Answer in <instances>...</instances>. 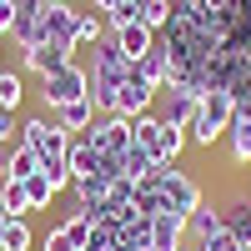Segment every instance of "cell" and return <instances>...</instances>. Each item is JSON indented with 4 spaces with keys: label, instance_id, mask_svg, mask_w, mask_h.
Returning a JSON list of instances; mask_svg holds the SVG:
<instances>
[{
    "label": "cell",
    "instance_id": "obj_28",
    "mask_svg": "<svg viewBox=\"0 0 251 251\" xmlns=\"http://www.w3.org/2000/svg\"><path fill=\"white\" fill-rule=\"evenodd\" d=\"M60 231L71 236V246H75V251H80V246H91V216H86V211H71V221L60 226Z\"/></svg>",
    "mask_w": 251,
    "mask_h": 251
},
{
    "label": "cell",
    "instance_id": "obj_24",
    "mask_svg": "<svg viewBox=\"0 0 251 251\" xmlns=\"http://www.w3.org/2000/svg\"><path fill=\"white\" fill-rule=\"evenodd\" d=\"M96 40H106V25H100V15H91V10H80V20H75V40H71V50H86V46H96Z\"/></svg>",
    "mask_w": 251,
    "mask_h": 251
},
{
    "label": "cell",
    "instance_id": "obj_35",
    "mask_svg": "<svg viewBox=\"0 0 251 251\" xmlns=\"http://www.w3.org/2000/svg\"><path fill=\"white\" fill-rule=\"evenodd\" d=\"M0 231H5V211H0ZM0 251H5V246H0Z\"/></svg>",
    "mask_w": 251,
    "mask_h": 251
},
{
    "label": "cell",
    "instance_id": "obj_9",
    "mask_svg": "<svg viewBox=\"0 0 251 251\" xmlns=\"http://www.w3.org/2000/svg\"><path fill=\"white\" fill-rule=\"evenodd\" d=\"M136 71H141L146 80H151L156 91H166V86H171V50L161 46V35H156V46H151V50H146V55L136 60Z\"/></svg>",
    "mask_w": 251,
    "mask_h": 251
},
{
    "label": "cell",
    "instance_id": "obj_25",
    "mask_svg": "<svg viewBox=\"0 0 251 251\" xmlns=\"http://www.w3.org/2000/svg\"><path fill=\"white\" fill-rule=\"evenodd\" d=\"M25 201H30V211H46V206L55 201V186H50L46 171H35V176L25 181Z\"/></svg>",
    "mask_w": 251,
    "mask_h": 251
},
{
    "label": "cell",
    "instance_id": "obj_7",
    "mask_svg": "<svg viewBox=\"0 0 251 251\" xmlns=\"http://www.w3.org/2000/svg\"><path fill=\"white\" fill-rule=\"evenodd\" d=\"M75 60V50L71 46H55V40H46V46H30V50H20V66H25L30 75H40L46 80L50 71H60V66H71Z\"/></svg>",
    "mask_w": 251,
    "mask_h": 251
},
{
    "label": "cell",
    "instance_id": "obj_34",
    "mask_svg": "<svg viewBox=\"0 0 251 251\" xmlns=\"http://www.w3.org/2000/svg\"><path fill=\"white\" fill-rule=\"evenodd\" d=\"M40 5H71V0H40Z\"/></svg>",
    "mask_w": 251,
    "mask_h": 251
},
{
    "label": "cell",
    "instance_id": "obj_1",
    "mask_svg": "<svg viewBox=\"0 0 251 251\" xmlns=\"http://www.w3.org/2000/svg\"><path fill=\"white\" fill-rule=\"evenodd\" d=\"M136 201H141L146 216H161V211H181V216H191L196 206L206 201V191L181 171V166H156V171L136 186Z\"/></svg>",
    "mask_w": 251,
    "mask_h": 251
},
{
    "label": "cell",
    "instance_id": "obj_29",
    "mask_svg": "<svg viewBox=\"0 0 251 251\" xmlns=\"http://www.w3.org/2000/svg\"><path fill=\"white\" fill-rule=\"evenodd\" d=\"M201 251H246V246H241V241H236V236L221 226V231H211V236L201 241Z\"/></svg>",
    "mask_w": 251,
    "mask_h": 251
},
{
    "label": "cell",
    "instance_id": "obj_10",
    "mask_svg": "<svg viewBox=\"0 0 251 251\" xmlns=\"http://www.w3.org/2000/svg\"><path fill=\"white\" fill-rule=\"evenodd\" d=\"M40 10H46V35L55 40V46H71L80 10H75V5H40Z\"/></svg>",
    "mask_w": 251,
    "mask_h": 251
},
{
    "label": "cell",
    "instance_id": "obj_26",
    "mask_svg": "<svg viewBox=\"0 0 251 251\" xmlns=\"http://www.w3.org/2000/svg\"><path fill=\"white\" fill-rule=\"evenodd\" d=\"M20 100H25V80H20L15 71H0V106L20 111Z\"/></svg>",
    "mask_w": 251,
    "mask_h": 251
},
{
    "label": "cell",
    "instance_id": "obj_19",
    "mask_svg": "<svg viewBox=\"0 0 251 251\" xmlns=\"http://www.w3.org/2000/svg\"><path fill=\"white\" fill-rule=\"evenodd\" d=\"M161 126H166V121H161L156 111H141V116H131V141H136V146H146V151L156 156V141H161Z\"/></svg>",
    "mask_w": 251,
    "mask_h": 251
},
{
    "label": "cell",
    "instance_id": "obj_3",
    "mask_svg": "<svg viewBox=\"0 0 251 251\" xmlns=\"http://www.w3.org/2000/svg\"><path fill=\"white\" fill-rule=\"evenodd\" d=\"M20 141L30 146V151L40 156V171H55V166H66V151H71V131L60 121H46V116H30L20 121Z\"/></svg>",
    "mask_w": 251,
    "mask_h": 251
},
{
    "label": "cell",
    "instance_id": "obj_6",
    "mask_svg": "<svg viewBox=\"0 0 251 251\" xmlns=\"http://www.w3.org/2000/svg\"><path fill=\"white\" fill-rule=\"evenodd\" d=\"M86 141L100 151V161H106V156H121L126 146H131V121H126V116H96V126L86 131Z\"/></svg>",
    "mask_w": 251,
    "mask_h": 251
},
{
    "label": "cell",
    "instance_id": "obj_32",
    "mask_svg": "<svg viewBox=\"0 0 251 251\" xmlns=\"http://www.w3.org/2000/svg\"><path fill=\"white\" fill-rule=\"evenodd\" d=\"M10 151H15V141H0V181H5V171H10Z\"/></svg>",
    "mask_w": 251,
    "mask_h": 251
},
{
    "label": "cell",
    "instance_id": "obj_37",
    "mask_svg": "<svg viewBox=\"0 0 251 251\" xmlns=\"http://www.w3.org/2000/svg\"><path fill=\"white\" fill-rule=\"evenodd\" d=\"M86 251H91V246H86Z\"/></svg>",
    "mask_w": 251,
    "mask_h": 251
},
{
    "label": "cell",
    "instance_id": "obj_17",
    "mask_svg": "<svg viewBox=\"0 0 251 251\" xmlns=\"http://www.w3.org/2000/svg\"><path fill=\"white\" fill-rule=\"evenodd\" d=\"M116 46H121V55H126V60H141L146 50L156 46V35H151V30H146L141 20H136V25H126V30H116Z\"/></svg>",
    "mask_w": 251,
    "mask_h": 251
},
{
    "label": "cell",
    "instance_id": "obj_33",
    "mask_svg": "<svg viewBox=\"0 0 251 251\" xmlns=\"http://www.w3.org/2000/svg\"><path fill=\"white\" fill-rule=\"evenodd\" d=\"M116 5H121V0H91V10H100V15H111Z\"/></svg>",
    "mask_w": 251,
    "mask_h": 251
},
{
    "label": "cell",
    "instance_id": "obj_38",
    "mask_svg": "<svg viewBox=\"0 0 251 251\" xmlns=\"http://www.w3.org/2000/svg\"><path fill=\"white\" fill-rule=\"evenodd\" d=\"M246 251H251V246H246Z\"/></svg>",
    "mask_w": 251,
    "mask_h": 251
},
{
    "label": "cell",
    "instance_id": "obj_8",
    "mask_svg": "<svg viewBox=\"0 0 251 251\" xmlns=\"http://www.w3.org/2000/svg\"><path fill=\"white\" fill-rule=\"evenodd\" d=\"M181 241H186V216L181 211L151 216V251H181Z\"/></svg>",
    "mask_w": 251,
    "mask_h": 251
},
{
    "label": "cell",
    "instance_id": "obj_18",
    "mask_svg": "<svg viewBox=\"0 0 251 251\" xmlns=\"http://www.w3.org/2000/svg\"><path fill=\"white\" fill-rule=\"evenodd\" d=\"M186 151V126H161V141H156V166H176Z\"/></svg>",
    "mask_w": 251,
    "mask_h": 251
},
{
    "label": "cell",
    "instance_id": "obj_2",
    "mask_svg": "<svg viewBox=\"0 0 251 251\" xmlns=\"http://www.w3.org/2000/svg\"><path fill=\"white\" fill-rule=\"evenodd\" d=\"M231 116H236V96L231 91H206L201 100H196V116H191V126H186V141L191 146H206V151H211V146L226 136V126H231Z\"/></svg>",
    "mask_w": 251,
    "mask_h": 251
},
{
    "label": "cell",
    "instance_id": "obj_13",
    "mask_svg": "<svg viewBox=\"0 0 251 251\" xmlns=\"http://www.w3.org/2000/svg\"><path fill=\"white\" fill-rule=\"evenodd\" d=\"M191 116H196V96L181 91V86H166V111H161V121H166V126H191Z\"/></svg>",
    "mask_w": 251,
    "mask_h": 251
},
{
    "label": "cell",
    "instance_id": "obj_30",
    "mask_svg": "<svg viewBox=\"0 0 251 251\" xmlns=\"http://www.w3.org/2000/svg\"><path fill=\"white\" fill-rule=\"evenodd\" d=\"M15 20H20V5H15V0H0V35H10Z\"/></svg>",
    "mask_w": 251,
    "mask_h": 251
},
{
    "label": "cell",
    "instance_id": "obj_12",
    "mask_svg": "<svg viewBox=\"0 0 251 251\" xmlns=\"http://www.w3.org/2000/svg\"><path fill=\"white\" fill-rule=\"evenodd\" d=\"M96 116H100V111H96V100H91V96H80V100H71V106H60V111H55V121L66 126L71 136H75V131L86 136L91 126H96Z\"/></svg>",
    "mask_w": 251,
    "mask_h": 251
},
{
    "label": "cell",
    "instance_id": "obj_27",
    "mask_svg": "<svg viewBox=\"0 0 251 251\" xmlns=\"http://www.w3.org/2000/svg\"><path fill=\"white\" fill-rule=\"evenodd\" d=\"M226 231H231L241 246H251V201L236 206V211H226Z\"/></svg>",
    "mask_w": 251,
    "mask_h": 251
},
{
    "label": "cell",
    "instance_id": "obj_20",
    "mask_svg": "<svg viewBox=\"0 0 251 251\" xmlns=\"http://www.w3.org/2000/svg\"><path fill=\"white\" fill-rule=\"evenodd\" d=\"M0 246H5V251H30V246H35V231H30V221H25V216H5Z\"/></svg>",
    "mask_w": 251,
    "mask_h": 251
},
{
    "label": "cell",
    "instance_id": "obj_5",
    "mask_svg": "<svg viewBox=\"0 0 251 251\" xmlns=\"http://www.w3.org/2000/svg\"><path fill=\"white\" fill-rule=\"evenodd\" d=\"M161 91L146 80L141 71H136V60H131V71H126V80H121V91H116V116H141V111H151V100H156Z\"/></svg>",
    "mask_w": 251,
    "mask_h": 251
},
{
    "label": "cell",
    "instance_id": "obj_11",
    "mask_svg": "<svg viewBox=\"0 0 251 251\" xmlns=\"http://www.w3.org/2000/svg\"><path fill=\"white\" fill-rule=\"evenodd\" d=\"M10 35H15V46H20V50L46 46V40H50V35H46V10H40V5H35V10H20V20H15V30H10Z\"/></svg>",
    "mask_w": 251,
    "mask_h": 251
},
{
    "label": "cell",
    "instance_id": "obj_23",
    "mask_svg": "<svg viewBox=\"0 0 251 251\" xmlns=\"http://www.w3.org/2000/svg\"><path fill=\"white\" fill-rule=\"evenodd\" d=\"M35 171H40V156L30 151L25 141H15V151H10V171H5V176H10V181H30Z\"/></svg>",
    "mask_w": 251,
    "mask_h": 251
},
{
    "label": "cell",
    "instance_id": "obj_15",
    "mask_svg": "<svg viewBox=\"0 0 251 251\" xmlns=\"http://www.w3.org/2000/svg\"><path fill=\"white\" fill-rule=\"evenodd\" d=\"M226 146H231V166H251V121L246 116H231V126H226Z\"/></svg>",
    "mask_w": 251,
    "mask_h": 251
},
{
    "label": "cell",
    "instance_id": "obj_16",
    "mask_svg": "<svg viewBox=\"0 0 251 251\" xmlns=\"http://www.w3.org/2000/svg\"><path fill=\"white\" fill-rule=\"evenodd\" d=\"M221 226H226V211H221V206H196V211L191 216H186V231H191L196 241H206V236H211V231H221Z\"/></svg>",
    "mask_w": 251,
    "mask_h": 251
},
{
    "label": "cell",
    "instance_id": "obj_4",
    "mask_svg": "<svg viewBox=\"0 0 251 251\" xmlns=\"http://www.w3.org/2000/svg\"><path fill=\"white\" fill-rule=\"evenodd\" d=\"M80 96H91V71L80 60H71V66H60V71H50L40 80V106L46 111H60L71 100H80Z\"/></svg>",
    "mask_w": 251,
    "mask_h": 251
},
{
    "label": "cell",
    "instance_id": "obj_22",
    "mask_svg": "<svg viewBox=\"0 0 251 251\" xmlns=\"http://www.w3.org/2000/svg\"><path fill=\"white\" fill-rule=\"evenodd\" d=\"M171 10H176V0H141V25L151 35H161L171 25Z\"/></svg>",
    "mask_w": 251,
    "mask_h": 251
},
{
    "label": "cell",
    "instance_id": "obj_31",
    "mask_svg": "<svg viewBox=\"0 0 251 251\" xmlns=\"http://www.w3.org/2000/svg\"><path fill=\"white\" fill-rule=\"evenodd\" d=\"M40 251H75V246H71V236L60 231V226H55V231H46V241H40Z\"/></svg>",
    "mask_w": 251,
    "mask_h": 251
},
{
    "label": "cell",
    "instance_id": "obj_36",
    "mask_svg": "<svg viewBox=\"0 0 251 251\" xmlns=\"http://www.w3.org/2000/svg\"><path fill=\"white\" fill-rule=\"evenodd\" d=\"M0 40H5V35H0ZM0 55H5V50H0Z\"/></svg>",
    "mask_w": 251,
    "mask_h": 251
},
{
    "label": "cell",
    "instance_id": "obj_14",
    "mask_svg": "<svg viewBox=\"0 0 251 251\" xmlns=\"http://www.w3.org/2000/svg\"><path fill=\"white\" fill-rule=\"evenodd\" d=\"M66 171H71V176H96V171H100V151H96L86 136L71 141V151H66Z\"/></svg>",
    "mask_w": 251,
    "mask_h": 251
},
{
    "label": "cell",
    "instance_id": "obj_21",
    "mask_svg": "<svg viewBox=\"0 0 251 251\" xmlns=\"http://www.w3.org/2000/svg\"><path fill=\"white\" fill-rule=\"evenodd\" d=\"M0 211L5 216H30V201H25V181H0Z\"/></svg>",
    "mask_w": 251,
    "mask_h": 251
}]
</instances>
